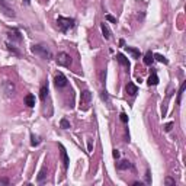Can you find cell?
<instances>
[{"label": "cell", "mask_w": 186, "mask_h": 186, "mask_svg": "<svg viewBox=\"0 0 186 186\" xmlns=\"http://www.w3.org/2000/svg\"><path fill=\"white\" fill-rule=\"evenodd\" d=\"M31 49H32V53H34L35 55H39V57L44 58V60H51V58H53V53L47 48V45L36 44V45H34Z\"/></svg>", "instance_id": "obj_1"}, {"label": "cell", "mask_w": 186, "mask_h": 186, "mask_svg": "<svg viewBox=\"0 0 186 186\" xmlns=\"http://www.w3.org/2000/svg\"><path fill=\"white\" fill-rule=\"evenodd\" d=\"M76 24V20L73 18H63V16H58L57 19V26L61 32H67L68 29H71L73 26Z\"/></svg>", "instance_id": "obj_2"}, {"label": "cell", "mask_w": 186, "mask_h": 186, "mask_svg": "<svg viewBox=\"0 0 186 186\" xmlns=\"http://www.w3.org/2000/svg\"><path fill=\"white\" fill-rule=\"evenodd\" d=\"M90 102H92V93L89 90H83L80 95V109H83V111L89 109Z\"/></svg>", "instance_id": "obj_3"}, {"label": "cell", "mask_w": 186, "mask_h": 186, "mask_svg": "<svg viewBox=\"0 0 186 186\" xmlns=\"http://www.w3.org/2000/svg\"><path fill=\"white\" fill-rule=\"evenodd\" d=\"M57 63L63 67H70L71 66V57L66 53H60L58 57H57Z\"/></svg>", "instance_id": "obj_4"}, {"label": "cell", "mask_w": 186, "mask_h": 186, "mask_svg": "<svg viewBox=\"0 0 186 186\" xmlns=\"http://www.w3.org/2000/svg\"><path fill=\"white\" fill-rule=\"evenodd\" d=\"M2 86H3V92H5V95H6L7 97H12L13 93H15V84H13L12 82H9V80H5Z\"/></svg>", "instance_id": "obj_5"}, {"label": "cell", "mask_w": 186, "mask_h": 186, "mask_svg": "<svg viewBox=\"0 0 186 186\" xmlns=\"http://www.w3.org/2000/svg\"><path fill=\"white\" fill-rule=\"evenodd\" d=\"M0 10L5 13L6 16H9V18H13V16H15V12H13V9H10V7L7 6L6 0H0Z\"/></svg>", "instance_id": "obj_6"}, {"label": "cell", "mask_w": 186, "mask_h": 186, "mask_svg": "<svg viewBox=\"0 0 186 186\" xmlns=\"http://www.w3.org/2000/svg\"><path fill=\"white\" fill-rule=\"evenodd\" d=\"M54 84L57 86V87H64V86H67L66 76H64L63 73H58V74L54 77Z\"/></svg>", "instance_id": "obj_7"}, {"label": "cell", "mask_w": 186, "mask_h": 186, "mask_svg": "<svg viewBox=\"0 0 186 186\" xmlns=\"http://www.w3.org/2000/svg\"><path fill=\"white\" fill-rule=\"evenodd\" d=\"M60 154H61V160H63V166H64V169L68 167V163H70V160H68V156H67V151L66 148L63 147V145L60 144Z\"/></svg>", "instance_id": "obj_8"}, {"label": "cell", "mask_w": 186, "mask_h": 186, "mask_svg": "<svg viewBox=\"0 0 186 186\" xmlns=\"http://www.w3.org/2000/svg\"><path fill=\"white\" fill-rule=\"evenodd\" d=\"M7 35H9V38H10L12 41H18V42L22 41V36H20V32H19L18 29H12L10 32H9V34H7Z\"/></svg>", "instance_id": "obj_9"}, {"label": "cell", "mask_w": 186, "mask_h": 186, "mask_svg": "<svg viewBox=\"0 0 186 186\" xmlns=\"http://www.w3.org/2000/svg\"><path fill=\"white\" fill-rule=\"evenodd\" d=\"M125 89H126V93H128L129 96H135V95L138 93V87L134 83H128Z\"/></svg>", "instance_id": "obj_10"}, {"label": "cell", "mask_w": 186, "mask_h": 186, "mask_svg": "<svg viewBox=\"0 0 186 186\" xmlns=\"http://www.w3.org/2000/svg\"><path fill=\"white\" fill-rule=\"evenodd\" d=\"M116 60H118L119 64H122V66L126 67V68H129V66H131V64H129V61H128V58H126L124 54H116Z\"/></svg>", "instance_id": "obj_11"}, {"label": "cell", "mask_w": 186, "mask_h": 186, "mask_svg": "<svg viewBox=\"0 0 186 186\" xmlns=\"http://www.w3.org/2000/svg\"><path fill=\"white\" fill-rule=\"evenodd\" d=\"M25 105L29 106V108L35 106V96H34V95H26V96H25Z\"/></svg>", "instance_id": "obj_12"}, {"label": "cell", "mask_w": 186, "mask_h": 186, "mask_svg": "<svg viewBox=\"0 0 186 186\" xmlns=\"http://www.w3.org/2000/svg\"><path fill=\"white\" fill-rule=\"evenodd\" d=\"M147 83H148V86H157V84H159V77H157L156 73H153L150 77H148Z\"/></svg>", "instance_id": "obj_13"}, {"label": "cell", "mask_w": 186, "mask_h": 186, "mask_svg": "<svg viewBox=\"0 0 186 186\" xmlns=\"http://www.w3.org/2000/svg\"><path fill=\"white\" fill-rule=\"evenodd\" d=\"M100 29H102V34H103V36H105V39H109V38H111V31H109V28L106 26V24L100 25Z\"/></svg>", "instance_id": "obj_14"}, {"label": "cell", "mask_w": 186, "mask_h": 186, "mask_svg": "<svg viewBox=\"0 0 186 186\" xmlns=\"http://www.w3.org/2000/svg\"><path fill=\"white\" fill-rule=\"evenodd\" d=\"M125 49L132 55V57H134V58H140V49L132 48V47H125Z\"/></svg>", "instance_id": "obj_15"}, {"label": "cell", "mask_w": 186, "mask_h": 186, "mask_svg": "<svg viewBox=\"0 0 186 186\" xmlns=\"http://www.w3.org/2000/svg\"><path fill=\"white\" fill-rule=\"evenodd\" d=\"M131 167V163L128 162V160H121L119 163H118V169L119 170H126V169Z\"/></svg>", "instance_id": "obj_16"}, {"label": "cell", "mask_w": 186, "mask_h": 186, "mask_svg": "<svg viewBox=\"0 0 186 186\" xmlns=\"http://www.w3.org/2000/svg\"><path fill=\"white\" fill-rule=\"evenodd\" d=\"M48 96V86H42L41 90H39V97H41V100H45Z\"/></svg>", "instance_id": "obj_17"}, {"label": "cell", "mask_w": 186, "mask_h": 186, "mask_svg": "<svg viewBox=\"0 0 186 186\" xmlns=\"http://www.w3.org/2000/svg\"><path fill=\"white\" fill-rule=\"evenodd\" d=\"M41 144V138L38 137V135H35V134H32L31 135V145L32 147H36V145Z\"/></svg>", "instance_id": "obj_18"}, {"label": "cell", "mask_w": 186, "mask_h": 186, "mask_svg": "<svg viewBox=\"0 0 186 186\" xmlns=\"http://www.w3.org/2000/svg\"><path fill=\"white\" fill-rule=\"evenodd\" d=\"M153 61H154V57H153V54L148 51V53L144 55V64L145 66H150V64H153Z\"/></svg>", "instance_id": "obj_19"}, {"label": "cell", "mask_w": 186, "mask_h": 186, "mask_svg": "<svg viewBox=\"0 0 186 186\" xmlns=\"http://www.w3.org/2000/svg\"><path fill=\"white\" fill-rule=\"evenodd\" d=\"M185 89H186V82H183L182 86H180V89H179V93H177V105H180V100H182V96H183Z\"/></svg>", "instance_id": "obj_20"}, {"label": "cell", "mask_w": 186, "mask_h": 186, "mask_svg": "<svg viewBox=\"0 0 186 186\" xmlns=\"http://www.w3.org/2000/svg\"><path fill=\"white\" fill-rule=\"evenodd\" d=\"M153 57H154V60L160 61V63H163V64H169V60L166 58V57H163L162 54H153Z\"/></svg>", "instance_id": "obj_21"}, {"label": "cell", "mask_w": 186, "mask_h": 186, "mask_svg": "<svg viewBox=\"0 0 186 186\" xmlns=\"http://www.w3.org/2000/svg\"><path fill=\"white\" fill-rule=\"evenodd\" d=\"M60 126L63 129H68V128H70V122H68L66 118H63V119L60 121Z\"/></svg>", "instance_id": "obj_22"}, {"label": "cell", "mask_w": 186, "mask_h": 186, "mask_svg": "<svg viewBox=\"0 0 186 186\" xmlns=\"http://www.w3.org/2000/svg\"><path fill=\"white\" fill-rule=\"evenodd\" d=\"M47 169L45 167H42L41 169V172H39V174H38V182H41V180H44V177H45V176H47Z\"/></svg>", "instance_id": "obj_23"}, {"label": "cell", "mask_w": 186, "mask_h": 186, "mask_svg": "<svg viewBox=\"0 0 186 186\" xmlns=\"http://www.w3.org/2000/svg\"><path fill=\"white\" fill-rule=\"evenodd\" d=\"M100 97H102V100H105V102H108V100H109V95H108V92H106V90H102V92H100Z\"/></svg>", "instance_id": "obj_24"}, {"label": "cell", "mask_w": 186, "mask_h": 186, "mask_svg": "<svg viewBox=\"0 0 186 186\" xmlns=\"http://www.w3.org/2000/svg\"><path fill=\"white\" fill-rule=\"evenodd\" d=\"M105 77H106V71H105V70H102V71H100V74H99L100 83H105Z\"/></svg>", "instance_id": "obj_25"}, {"label": "cell", "mask_w": 186, "mask_h": 186, "mask_svg": "<svg viewBox=\"0 0 186 186\" xmlns=\"http://www.w3.org/2000/svg\"><path fill=\"white\" fill-rule=\"evenodd\" d=\"M106 20L112 22V24H116V18H114L112 15H106Z\"/></svg>", "instance_id": "obj_26"}, {"label": "cell", "mask_w": 186, "mask_h": 186, "mask_svg": "<svg viewBox=\"0 0 186 186\" xmlns=\"http://www.w3.org/2000/svg\"><path fill=\"white\" fill-rule=\"evenodd\" d=\"M119 118H121V121H122V122H128V116H126V114H124V112H122V114L119 115Z\"/></svg>", "instance_id": "obj_27"}, {"label": "cell", "mask_w": 186, "mask_h": 186, "mask_svg": "<svg viewBox=\"0 0 186 186\" xmlns=\"http://www.w3.org/2000/svg\"><path fill=\"white\" fill-rule=\"evenodd\" d=\"M7 49H9V51H12L13 54L19 55V51H18V49H15V48H13V47H12V45H9V44H7Z\"/></svg>", "instance_id": "obj_28"}, {"label": "cell", "mask_w": 186, "mask_h": 186, "mask_svg": "<svg viewBox=\"0 0 186 186\" xmlns=\"http://www.w3.org/2000/svg\"><path fill=\"white\" fill-rule=\"evenodd\" d=\"M166 185H174V179H172V177H166Z\"/></svg>", "instance_id": "obj_29"}, {"label": "cell", "mask_w": 186, "mask_h": 186, "mask_svg": "<svg viewBox=\"0 0 186 186\" xmlns=\"http://www.w3.org/2000/svg\"><path fill=\"white\" fill-rule=\"evenodd\" d=\"M145 182L147 183H151V179H150V172L147 170V173H145Z\"/></svg>", "instance_id": "obj_30"}, {"label": "cell", "mask_w": 186, "mask_h": 186, "mask_svg": "<svg viewBox=\"0 0 186 186\" xmlns=\"http://www.w3.org/2000/svg\"><path fill=\"white\" fill-rule=\"evenodd\" d=\"M172 126H173V124H172V122H169L167 125L164 126V129H166V131H170V129H172Z\"/></svg>", "instance_id": "obj_31"}, {"label": "cell", "mask_w": 186, "mask_h": 186, "mask_svg": "<svg viewBox=\"0 0 186 186\" xmlns=\"http://www.w3.org/2000/svg\"><path fill=\"white\" fill-rule=\"evenodd\" d=\"M0 185H9V180L7 179H0Z\"/></svg>", "instance_id": "obj_32"}, {"label": "cell", "mask_w": 186, "mask_h": 186, "mask_svg": "<svg viewBox=\"0 0 186 186\" xmlns=\"http://www.w3.org/2000/svg\"><path fill=\"white\" fill-rule=\"evenodd\" d=\"M112 154H114L115 159H118V157H119V151H118V150H114V153H112Z\"/></svg>", "instance_id": "obj_33"}, {"label": "cell", "mask_w": 186, "mask_h": 186, "mask_svg": "<svg viewBox=\"0 0 186 186\" xmlns=\"http://www.w3.org/2000/svg\"><path fill=\"white\" fill-rule=\"evenodd\" d=\"M132 185H134V186H141V185H143V183H141V182H140V183H138V182H134Z\"/></svg>", "instance_id": "obj_34"}, {"label": "cell", "mask_w": 186, "mask_h": 186, "mask_svg": "<svg viewBox=\"0 0 186 186\" xmlns=\"http://www.w3.org/2000/svg\"><path fill=\"white\" fill-rule=\"evenodd\" d=\"M92 151V141H89V153Z\"/></svg>", "instance_id": "obj_35"}, {"label": "cell", "mask_w": 186, "mask_h": 186, "mask_svg": "<svg viewBox=\"0 0 186 186\" xmlns=\"http://www.w3.org/2000/svg\"><path fill=\"white\" fill-rule=\"evenodd\" d=\"M24 2L26 3V5H29V3H31V0H24Z\"/></svg>", "instance_id": "obj_36"}]
</instances>
